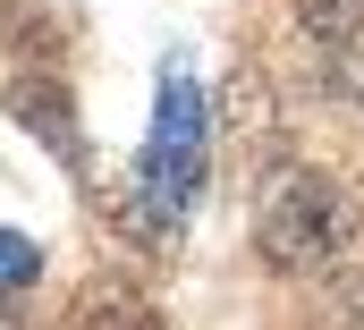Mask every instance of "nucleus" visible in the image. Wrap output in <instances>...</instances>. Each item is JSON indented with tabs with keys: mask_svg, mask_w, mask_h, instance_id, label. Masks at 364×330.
Listing matches in <instances>:
<instances>
[{
	"mask_svg": "<svg viewBox=\"0 0 364 330\" xmlns=\"http://www.w3.org/2000/svg\"><path fill=\"white\" fill-rule=\"evenodd\" d=\"M356 186L348 178H331V169H272V186H263V203H255V238L272 254L279 271H331L339 254L356 246Z\"/></svg>",
	"mask_w": 364,
	"mask_h": 330,
	"instance_id": "f257e3e1",
	"label": "nucleus"
},
{
	"mask_svg": "<svg viewBox=\"0 0 364 330\" xmlns=\"http://www.w3.org/2000/svg\"><path fill=\"white\" fill-rule=\"evenodd\" d=\"M68 330H170V322H161V305H153L144 288H127V280H85L77 305H68Z\"/></svg>",
	"mask_w": 364,
	"mask_h": 330,
	"instance_id": "7ed1b4c3",
	"label": "nucleus"
},
{
	"mask_svg": "<svg viewBox=\"0 0 364 330\" xmlns=\"http://www.w3.org/2000/svg\"><path fill=\"white\" fill-rule=\"evenodd\" d=\"M9 110H17V119H26V127H34V136H43V144H51L68 169L85 161V144H77V110H68L60 77H26L17 93H9Z\"/></svg>",
	"mask_w": 364,
	"mask_h": 330,
	"instance_id": "20e7f679",
	"label": "nucleus"
},
{
	"mask_svg": "<svg viewBox=\"0 0 364 330\" xmlns=\"http://www.w3.org/2000/svg\"><path fill=\"white\" fill-rule=\"evenodd\" d=\"M144 186H153L170 212H186V195L203 186V110H195V85H170V93H161V127H153Z\"/></svg>",
	"mask_w": 364,
	"mask_h": 330,
	"instance_id": "f03ea898",
	"label": "nucleus"
},
{
	"mask_svg": "<svg viewBox=\"0 0 364 330\" xmlns=\"http://www.w3.org/2000/svg\"><path fill=\"white\" fill-rule=\"evenodd\" d=\"M34 280H43V246L17 238V229H0V297L9 288H34Z\"/></svg>",
	"mask_w": 364,
	"mask_h": 330,
	"instance_id": "423d86ee",
	"label": "nucleus"
},
{
	"mask_svg": "<svg viewBox=\"0 0 364 330\" xmlns=\"http://www.w3.org/2000/svg\"><path fill=\"white\" fill-rule=\"evenodd\" d=\"M0 330H17V314H9V305H0Z\"/></svg>",
	"mask_w": 364,
	"mask_h": 330,
	"instance_id": "0eeeda50",
	"label": "nucleus"
},
{
	"mask_svg": "<svg viewBox=\"0 0 364 330\" xmlns=\"http://www.w3.org/2000/svg\"><path fill=\"white\" fill-rule=\"evenodd\" d=\"M305 34L314 43H356L364 34V0H305Z\"/></svg>",
	"mask_w": 364,
	"mask_h": 330,
	"instance_id": "39448f33",
	"label": "nucleus"
}]
</instances>
